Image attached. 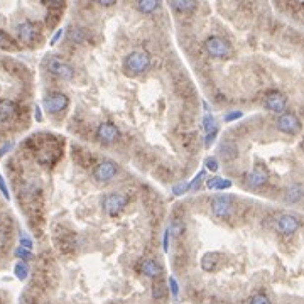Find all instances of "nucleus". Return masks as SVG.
Wrapping results in <instances>:
<instances>
[{"label":"nucleus","mask_w":304,"mask_h":304,"mask_svg":"<svg viewBox=\"0 0 304 304\" xmlns=\"http://www.w3.org/2000/svg\"><path fill=\"white\" fill-rule=\"evenodd\" d=\"M204 48H206L208 54L216 59H223V57H230L232 54V46L227 39L220 38V36H209L204 41Z\"/></svg>","instance_id":"3"},{"label":"nucleus","mask_w":304,"mask_h":304,"mask_svg":"<svg viewBox=\"0 0 304 304\" xmlns=\"http://www.w3.org/2000/svg\"><path fill=\"white\" fill-rule=\"evenodd\" d=\"M203 127H204V132H206V134L218 132V124H216L215 117H213V115H209V113L203 118Z\"/></svg>","instance_id":"21"},{"label":"nucleus","mask_w":304,"mask_h":304,"mask_svg":"<svg viewBox=\"0 0 304 304\" xmlns=\"http://www.w3.org/2000/svg\"><path fill=\"white\" fill-rule=\"evenodd\" d=\"M139 269H141V272L144 274V276L151 277V279L161 277L162 272H164L162 265L159 264L157 260H154V258H144V260H141V264H139Z\"/></svg>","instance_id":"14"},{"label":"nucleus","mask_w":304,"mask_h":304,"mask_svg":"<svg viewBox=\"0 0 304 304\" xmlns=\"http://www.w3.org/2000/svg\"><path fill=\"white\" fill-rule=\"evenodd\" d=\"M118 172V166L110 159H105V161H100L93 169V178H95L98 183H110Z\"/></svg>","instance_id":"6"},{"label":"nucleus","mask_w":304,"mask_h":304,"mask_svg":"<svg viewBox=\"0 0 304 304\" xmlns=\"http://www.w3.org/2000/svg\"><path fill=\"white\" fill-rule=\"evenodd\" d=\"M68 39L71 41H75V43H83V39H85V31L81 27H71L69 29V32H68Z\"/></svg>","instance_id":"22"},{"label":"nucleus","mask_w":304,"mask_h":304,"mask_svg":"<svg viewBox=\"0 0 304 304\" xmlns=\"http://www.w3.org/2000/svg\"><path fill=\"white\" fill-rule=\"evenodd\" d=\"M188 188H190V183H178L172 186V193H174V196H181L188 191Z\"/></svg>","instance_id":"29"},{"label":"nucleus","mask_w":304,"mask_h":304,"mask_svg":"<svg viewBox=\"0 0 304 304\" xmlns=\"http://www.w3.org/2000/svg\"><path fill=\"white\" fill-rule=\"evenodd\" d=\"M149 66H151V56L146 51H142V49L132 51L124 59V71L127 76L135 78L142 75V73H146L149 69Z\"/></svg>","instance_id":"1"},{"label":"nucleus","mask_w":304,"mask_h":304,"mask_svg":"<svg viewBox=\"0 0 304 304\" xmlns=\"http://www.w3.org/2000/svg\"><path fill=\"white\" fill-rule=\"evenodd\" d=\"M0 49H14V41L2 29H0Z\"/></svg>","instance_id":"24"},{"label":"nucleus","mask_w":304,"mask_h":304,"mask_svg":"<svg viewBox=\"0 0 304 304\" xmlns=\"http://www.w3.org/2000/svg\"><path fill=\"white\" fill-rule=\"evenodd\" d=\"M216 135H218V132H211V134H206V137H204V147H206V149H209V147L213 146V142H215Z\"/></svg>","instance_id":"36"},{"label":"nucleus","mask_w":304,"mask_h":304,"mask_svg":"<svg viewBox=\"0 0 304 304\" xmlns=\"http://www.w3.org/2000/svg\"><path fill=\"white\" fill-rule=\"evenodd\" d=\"M69 105V98L61 92H51L43 98V106L48 113L56 115L66 110Z\"/></svg>","instance_id":"4"},{"label":"nucleus","mask_w":304,"mask_h":304,"mask_svg":"<svg viewBox=\"0 0 304 304\" xmlns=\"http://www.w3.org/2000/svg\"><path fill=\"white\" fill-rule=\"evenodd\" d=\"M228 188H232V181L218 178V183H216L215 190H228Z\"/></svg>","instance_id":"35"},{"label":"nucleus","mask_w":304,"mask_h":304,"mask_svg":"<svg viewBox=\"0 0 304 304\" xmlns=\"http://www.w3.org/2000/svg\"><path fill=\"white\" fill-rule=\"evenodd\" d=\"M301 227V221L296 215H291V213H284L277 218V230L282 233V235H293Z\"/></svg>","instance_id":"11"},{"label":"nucleus","mask_w":304,"mask_h":304,"mask_svg":"<svg viewBox=\"0 0 304 304\" xmlns=\"http://www.w3.org/2000/svg\"><path fill=\"white\" fill-rule=\"evenodd\" d=\"M17 36H19V41H22V43L32 44L39 38V29L31 20H24L22 24L17 26Z\"/></svg>","instance_id":"13"},{"label":"nucleus","mask_w":304,"mask_h":304,"mask_svg":"<svg viewBox=\"0 0 304 304\" xmlns=\"http://www.w3.org/2000/svg\"><path fill=\"white\" fill-rule=\"evenodd\" d=\"M101 206H103V211L108 216H118L127 206V198L120 193H110V195L103 196L101 200Z\"/></svg>","instance_id":"5"},{"label":"nucleus","mask_w":304,"mask_h":304,"mask_svg":"<svg viewBox=\"0 0 304 304\" xmlns=\"http://www.w3.org/2000/svg\"><path fill=\"white\" fill-rule=\"evenodd\" d=\"M204 166H206L211 172H216V171H218V167H220L218 166V161H216L215 157H208L206 161H204Z\"/></svg>","instance_id":"33"},{"label":"nucleus","mask_w":304,"mask_h":304,"mask_svg":"<svg viewBox=\"0 0 304 304\" xmlns=\"http://www.w3.org/2000/svg\"><path fill=\"white\" fill-rule=\"evenodd\" d=\"M233 198L230 195H215L211 198V211L216 218H227L232 211Z\"/></svg>","instance_id":"7"},{"label":"nucleus","mask_w":304,"mask_h":304,"mask_svg":"<svg viewBox=\"0 0 304 304\" xmlns=\"http://www.w3.org/2000/svg\"><path fill=\"white\" fill-rule=\"evenodd\" d=\"M277 129L281 132H284L287 135H294L301 130V120L298 118V115L293 113V112H287V113H282L281 117L277 118L276 122Z\"/></svg>","instance_id":"8"},{"label":"nucleus","mask_w":304,"mask_h":304,"mask_svg":"<svg viewBox=\"0 0 304 304\" xmlns=\"http://www.w3.org/2000/svg\"><path fill=\"white\" fill-rule=\"evenodd\" d=\"M97 3L98 5H103V7H112V5H115V0H97Z\"/></svg>","instance_id":"42"},{"label":"nucleus","mask_w":304,"mask_h":304,"mask_svg":"<svg viewBox=\"0 0 304 304\" xmlns=\"http://www.w3.org/2000/svg\"><path fill=\"white\" fill-rule=\"evenodd\" d=\"M12 147H14V142H7V144H3L2 146V149H0V159L3 157V155L7 154V152H9Z\"/></svg>","instance_id":"40"},{"label":"nucleus","mask_w":304,"mask_h":304,"mask_svg":"<svg viewBox=\"0 0 304 304\" xmlns=\"http://www.w3.org/2000/svg\"><path fill=\"white\" fill-rule=\"evenodd\" d=\"M14 272H15V277H17V279H20V281H26L27 276H29V267H27L26 262H19V264L15 265Z\"/></svg>","instance_id":"23"},{"label":"nucleus","mask_w":304,"mask_h":304,"mask_svg":"<svg viewBox=\"0 0 304 304\" xmlns=\"http://www.w3.org/2000/svg\"><path fill=\"white\" fill-rule=\"evenodd\" d=\"M216 183H218V178H209L208 181H206V186H208V190H215V186H216Z\"/></svg>","instance_id":"41"},{"label":"nucleus","mask_w":304,"mask_h":304,"mask_svg":"<svg viewBox=\"0 0 304 304\" xmlns=\"http://www.w3.org/2000/svg\"><path fill=\"white\" fill-rule=\"evenodd\" d=\"M167 240H169V230H166V233H164V252L169 250V245H167L169 242H167Z\"/></svg>","instance_id":"43"},{"label":"nucleus","mask_w":304,"mask_h":304,"mask_svg":"<svg viewBox=\"0 0 304 304\" xmlns=\"http://www.w3.org/2000/svg\"><path fill=\"white\" fill-rule=\"evenodd\" d=\"M34 117H36V120H38V122L43 120V115H41V108H39V106H36V108H34Z\"/></svg>","instance_id":"44"},{"label":"nucleus","mask_w":304,"mask_h":304,"mask_svg":"<svg viewBox=\"0 0 304 304\" xmlns=\"http://www.w3.org/2000/svg\"><path fill=\"white\" fill-rule=\"evenodd\" d=\"M43 3L51 10H61L64 7V3L59 2V0H49V2H43Z\"/></svg>","instance_id":"31"},{"label":"nucleus","mask_w":304,"mask_h":304,"mask_svg":"<svg viewBox=\"0 0 304 304\" xmlns=\"http://www.w3.org/2000/svg\"><path fill=\"white\" fill-rule=\"evenodd\" d=\"M169 289H171V294L172 298H178L179 296V286H178V281H176L174 277H169Z\"/></svg>","instance_id":"32"},{"label":"nucleus","mask_w":304,"mask_h":304,"mask_svg":"<svg viewBox=\"0 0 304 304\" xmlns=\"http://www.w3.org/2000/svg\"><path fill=\"white\" fill-rule=\"evenodd\" d=\"M159 7H161V2H155V0H142V2H137V10L147 15L154 14Z\"/></svg>","instance_id":"20"},{"label":"nucleus","mask_w":304,"mask_h":304,"mask_svg":"<svg viewBox=\"0 0 304 304\" xmlns=\"http://www.w3.org/2000/svg\"><path fill=\"white\" fill-rule=\"evenodd\" d=\"M303 184L301 183H296L293 186H289L284 193V200L287 203H299L303 200Z\"/></svg>","instance_id":"16"},{"label":"nucleus","mask_w":304,"mask_h":304,"mask_svg":"<svg viewBox=\"0 0 304 304\" xmlns=\"http://www.w3.org/2000/svg\"><path fill=\"white\" fill-rule=\"evenodd\" d=\"M164 294H166V287L162 284H154V287H152V296L155 299H161Z\"/></svg>","instance_id":"30"},{"label":"nucleus","mask_w":304,"mask_h":304,"mask_svg":"<svg viewBox=\"0 0 304 304\" xmlns=\"http://www.w3.org/2000/svg\"><path fill=\"white\" fill-rule=\"evenodd\" d=\"M169 230V233H174V235H181V233H184V223L181 220L178 218H174L172 220V223H171V227L167 228Z\"/></svg>","instance_id":"26"},{"label":"nucleus","mask_w":304,"mask_h":304,"mask_svg":"<svg viewBox=\"0 0 304 304\" xmlns=\"http://www.w3.org/2000/svg\"><path fill=\"white\" fill-rule=\"evenodd\" d=\"M44 68H46L51 75L61 78V80H71V78L75 76V69H73L71 64L57 56L46 57V59H44Z\"/></svg>","instance_id":"2"},{"label":"nucleus","mask_w":304,"mask_h":304,"mask_svg":"<svg viewBox=\"0 0 304 304\" xmlns=\"http://www.w3.org/2000/svg\"><path fill=\"white\" fill-rule=\"evenodd\" d=\"M171 7L176 12H193L198 9V3L193 0H174V2H171Z\"/></svg>","instance_id":"19"},{"label":"nucleus","mask_w":304,"mask_h":304,"mask_svg":"<svg viewBox=\"0 0 304 304\" xmlns=\"http://www.w3.org/2000/svg\"><path fill=\"white\" fill-rule=\"evenodd\" d=\"M63 34H64V29H57L56 34L52 36V39H51V43H49V44H51V46H54V44H57V41L63 38Z\"/></svg>","instance_id":"39"},{"label":"nucleus","mask_w":304,"mask_h":304,"mask_svg":"<svg viewBox=\"0 0 304 304\" xmlns=\"http://www.w3.org/2000/svg\"><path fill=\"white\" fill-rule=\"evenodd\" d=\"M267 179H269V171H267V167L264 164H257L252 171L245 174V184H247L249 188H253V190L264 186L267 183Z\"/></svg>","instance_id":"10"},{"label":"nucleus","mask_w":304,"mask_h":304,"mask_svg":"<svg viewBox=\"0 0 304 304\" xmlns=\"http://www.w3.org/2000/svg\"><path fill=\"white\" fill-rule=\"evenodd\" d=\"M15 113H17V105L12 100L0 98V118H2V120H7V118L14 117Z\"/></svg>","instance_id":"17"},{"label":"nucleus","mask_w":304,"mask_h":304,"mask_svg":"<svg viewBox=\"0 0 304 304\" xmlns=\"http://www.w3.org/2000/svg\"><path fill=\"white\" fill-rule=\"evenodd\" d=\"M0 191H2V195L5 196L7 200L10 198V193H9V188H7V184H5V181H3L2 178V174H0Z\"/></svg>","instance_id":"37"},{"label":"nucleus","mask_w":304,"mask_h":304,"mask_svg":"<svg viewBox=\"0 0 304 304\" xmlns=\"http://www.w3.org/2000/svg\"><path fill=\"white\" fill-rule=\"evenodd\" d=\"M118 137H120V130L118 127L112 124V122H103L97 127V139L98 142L105 144V146H110V144L117 142Z\"/></svg>","instance_id":"9"},{"label":"nucleus","mask_w":304,"mask_h":304,"mask_svg":"<svg viewBox=\"0 0 304 304\" xmlns=\"http://www.w3.org/2000/svg\"><path fill=\"white\" fill-rule=\"evenodd\" d=\"M15 257L17 258H22V262H27L32 258V252L27 249H22V247H17L15 249Z\"/></svg>","instance_id":"27"},{"label":"nucleus","mask_w":304,"mask_h":304,"mask_svg":"<svg viewBox=\"0 0 304 304\" xmlns=\"http://www.w3.org/2000/svg\"><path fill=\"white\" fill-rule=\"evenodd\" d=\"M220 155L225 159V161H233V159L238 157V147L233 142L225 141L221 142L220 146Z\"/></svg>","instance_id":"18"},{"label":"nucleus","mask_w":304,"mask_h":304,"mask_svg":"<svg viewBox=\"0 0 304 304\" xmlns=\"http://www.w3.org/2000/svg\"><path fill=\"white\" fill-rule=\"evenodd\" d=\"M218 262H220L218 252H208V253H204L203 258H201V269H203L204 272H213V270L218 267Z\"/></svg>","instance_id":"15"},{"label":"nucleus","mask_w":304,"mask_h":304,"mask_svg":"<svg viewBox=\"0 0 304 304\" xmlns=\"http://www.w3.org/2000/svg\"><path fill=\"white\" fill-rule=\"evenodd\" d=\"M242 112H228L225 115V122H232V120H237V118H242Z\"/></svg>","instance_id":"38"},{"label":"nucleus","mask_w":304,"mask_h":304,"mask_svg":"<svg viewBox=\"0 0 304 304\" xmlns=\"http://www.w3.org/2000/svg\"><path fill=\"white\" fill-rule=\"evenodd\" d=\"M20 247L27 249V250L32 249V240L26 235V233H20Z\"/></svg>","instance_id":"34"},{"label":"nucleus","mask_w":304,"mask_h":304,"mask_svg":"<svg viewBox=\"0 0 304 304\" xmlns=\"http://www.w3.org/2000/svg\"><path fill=\"white\" fill-rule=\"evenodd\" d=\"M204 176H206V172L200 171L198 176H196V178L190 183V188H188V191H198L200 186H201V183H203V179H204Z\"/></svg>","instance_id":"25"},{"label":"nucleus","mask_w":304,"mask_h":304,"mask_svg":"<svg viewBox=\"0 0 304 304\" xmlns=\"http://www.w3.org/2000/svg\"><path fill=\"white\" fill-rule=\"evenodd\" d=\"M286 105H287L286 95L277 92V90H272V92H269L265 95V106L272 113H282L286 110Z\"/></svg>","instance_id":"12"},{"label":"nucleus","mask_w":304,"mask_h":304,"mask_svg":"<svg viewBox=\"0 0 304 304\" xmlns=\"http://www.w3.org/2000/svg\"><path fill=\"white\" fill-rule=\"evenodd\" d=\"M249 304H270V299L265 294H255L250 298Z\"/></svg>","instance_id":"28"}]
</instances>
